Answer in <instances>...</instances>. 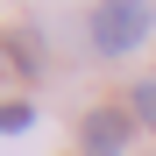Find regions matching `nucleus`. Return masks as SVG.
Masks as SVG:
<instances>
[{"label":"nucleus","instance_id":"nucleus-3","mask_svg":"<svg viewBox=\"0 0 156 156\" xmlns=\"http://www.w3.org/2000/svg\"><path fill=\"white\" fill-rule=\"evenodd\" d=\"M128 114H135V128H149V135H156V78H142V85L128 92Z\"/></svg>","mask_w":156,"mask_h":156},{"label":"nucleus","instance_id":"nucleus-4","mask_svg":"<svg viewBox=\"0 0 156 156\" xmlns=\"http://www.w3.org/2000/svg\"><path fill=\"white\" fill-rule=\"evenodd\" d=\"M29 121H36V107H29V99H0V135H21Z\"/></svg>","mask_w":156,"mask_h":156},{"label":"nucleus","instance_id":"nucleus-2","mask_svg":"<svg viewBox=\"0 0 156 156\" xmlns=\"http://www.w3.org/2000/svg\"><path fill=\"white\" fill-rule=\"evenodd\" d=\"M128 142H135L128 99H99V107H85V121H78V156H128Z\"/></svg>","mask_w":156,"mask_h":156},{"label":"nucleus","instance_id":"nucleus-1","mask_svg":"<svg viewBox=\"0 0 156 156\" xmlns=\"http://www.w3.org/2000/svg\"><path fill=\"white\" fill-rule=\"evenodd\" d=\"M156 29V0H99L85 36L99 57H128V50H142V36Z\"/></svg>","mask_w":156,"mask_h":156}]
</instances>
